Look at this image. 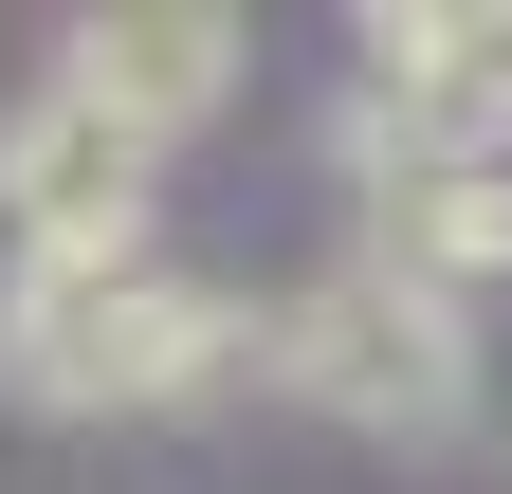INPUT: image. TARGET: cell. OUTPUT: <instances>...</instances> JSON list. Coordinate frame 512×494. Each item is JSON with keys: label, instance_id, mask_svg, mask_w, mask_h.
I'll use <instances>...</instances> for the list:
<instances>
[{"label": "cell", "instance_id": "1", "mask_svg": "<svg viewBox=\"0 0 512 494\" xmlns=\"http://www.w3.org/2000/svg\"><path fill=\"white\" fill-rule=\"evenodd\" d=\"M256 348V312L220 275H183L165 238L147 257H19L0 275V385L37 421H183Z\"/></svg>", "mask_w": 512, "mask_h": 494}, {"label": "cell", "instance_id": "2", "mask_svg": "<svg viewBox=\"0 0 512 494\" xmlns=\"http://www.w3.org/2000/svg\"><path fill=\"white\" fill-rule=\"evenodd\" d=\"M275 385L311 403V421H348V440H403V458H439L476 421V312H439V293H403L384 257H330L293 293L275 330Z\"/></svg>", "mask_w": 512, "mask_h": 494}, {"label": "cell", "instance_id": "3", "mask_svg": "<svg viewBox=\"0 0 512 494\" xmlns=\"http://www.w3.org/2000/svg\"><path fill=\"white\" fill-rule=\"evenodd\" d=\"M348 257H384L403 293H439V312H476V293H512V165H458V147H403L348 110Z\"/></svg>", "mask_w": 512, "mask_h": 494}, {"label": "cell", "instance_id": "4", "mask_svg": "<svg viewBox=\"0 0 512 494\" xmlns=\"http://www.w3.org/2000/svg\"><path fill=\"white\" fill-rule=\"evenodd\" d=\"M147 202H165V147L110 129L92 92H19L0 110V238L19 257H147Z\"/></svg>", "mask_w": 512, "mask_h": 494}, {"label": "cell", "instance_id": "5", "mask_svg": "<svg viewBox=\"0 0 512 494\" xmlns=\"http://www.w3.org/2000/svg\"><path fill=\"white\" fill-rule=\"evenodd\" d=\"M366 129L512 165V19L494 0H421V19H366Z\"/></svg>", "mask_w": 512, "mask_h": 494}, {"label": "cell", "instance_id": "6", "mask_svg": "<svg viewBox=\"0 0 512 494\" xmlns=\"http://www.w3.org/2000/svg\"><path fill=\"white\" fill-rule=\"evenodd\" d=\"M55 92H92L110 129L183 147V129H220V110H238V19H220V0H110V19H74Z\"/></svg>", "mask_w": 512, "mask_h": 494}]
</instances>
